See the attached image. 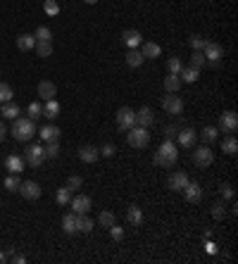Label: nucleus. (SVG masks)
<instances>
[{"instance_id":"obj_46","label":"nucleus","mask_w":238,"mask_h":264,"mask_svg":"<svg viewBox=\"0 0 238 264\" xmlns=\"http://www.w3.org/2000/svg\"><path fill=\"white\" fill-rule=\"evenodd\" d=\"M67 186H69V188H72V190H79L81 186H83V179H81V176H77V174H74V176H69V179H67Z\"/></svg>"},{"instance_id":"obj_8","label":"nucleus","mask_w":238,"mask_h":264,"mask_svg":"<svg viewBox=\"0 0 238 264\" xmlns=\"http://www.w3.org/2000/svg\"><path fill=\"white\" fill-rule=\"evenodd\" d=\"M219 131L224 133H236L238 129V114L236 112H224V114H219V126H217Z\"/></svg>"},{"instance_id":"obj_3","label":"nucleus","mask_w":238,"mask_h":264,"mask_svg":"<svg viewBox=\"0 0 238 264\" xmlns=\"http://www.w3.org/2000/svg\"><path fill=\"white\" fill-rule=\"evenodd\" d=\"M126 141H129L131 148L143 150V148H148V143H150V133H148V129H143V126H131V129L126 131Z\"/></svg>"},{"instance_id":"obj_13","label":"nucleus","mask_w":238,"mask_h":264,"mask_svg":"<svg viewBox=\"0 0 238 264\" xmlns=\"http://www.w3.org/2000/svg\"><path fill=\"white\" fill-rule=\"evenodd\" d=\"M24 167H27V162H24V157H19V155H7V157H5V169L10 174H22Z\"/></svg>"},{"instance_id":"obj_24","label":"nucleus","mask_w":238,"mask_h":264,"mask_svg":"<svg viewBox=\"0 0 238 264\" xmlns=\"http://www.w3.org/2000/svg\"><path fill=\"white\" fill-rule=\"evenodd\" d=\"M93 231V219L83 212V214H77V233H91Z\"/></svg>"},{"instance_id":"obj_17","label":"nucleus","mask_w":238,"mask_h":264,"mask_svg":"<svg viewBox=\"0 0 238 264\" xmlns=\"http://www.w3.org/2000/svg\"><path fill=\"white\" fill-rule=\"evenodd\" d=\"M100 157V150L93 146H81L79 148V159L81 162H86V164H93V162H98Z\"/></svg>"},{"instance_id":"obj_32","label":"nucleus","mask_w":238,"mask_h":264,"mask_svg":"<svg viewBox=\"0 0 238 264\" xmlns=\"http://www.w3.org/2000/svg\"><path fill=\"white\" fill-rule=\"evenodd\" d=\"M164 88H167V93H179V88H181L179 74H167L164 76Z\"/></svg>"},{"instance_id":"obj_14","label":"nucleus","mask_w":238,"mask_h":264,"mask_svg":"<svg viewBox=\"0 0 238 264\" xmlns=\"http://www.w3.org/2000/svg\"><path fill=\"white\" fill-rule=\"evenodd\" d=\"M121 40H124V45L131 50V48H138V45L143 43V36H141V31H136V29H126V31L121 34Z\"/></svg>"},{"instance_id":"obj_12","label":"nucleus","mask_w":238,"mask_h":264,"mask_svg":"<svg viewBox=\"0 0 238 264\" xmlns=\"http://www.w3.org/2000/svg\"><path fill=\"white\" fill-rule=\"evenodd\" d=\"M176 141H179L181 148H193L196 141H198V133L193 129H181V131H176Z\"/></svg>"},{"instance_id":"obj_28","label":"nucleus","mask_w":238,"mask_h":264,"mask_svg":"<svg viewBox=\"0 0 238 264\" xmlns=\"http://www.w3.org/2000/svg\"><path fill=\"white\" fill-rule=\"evenodd\" d=\"M62 231H65L67 236L77 233V214H65L62 217Z\"/></svg>"},{"instance_id":"obj_19","label":"nucleus","mask_w":238,"mask_h":264,"mask_svg":"<svg viewBox=\"0 0 238 264\" xmlns=\"http://www.w3.org/2000/svg\"><path fill=\"white\" fill-rule=\"evenodd\" d=\"M186 184H188V174L186 172H174L172 176H169V181H167L169 190H184Z\"/></svg>"},{"instance_id":"obj_20","label":"nucleus","mask_w":238,"mask_h":264,"mask_svg":"<svg viewBox=\"0 0 238 264\" xmlns=\"http://www.w3.org/2000/svg\"><path fill=\"white\" fill-rule=\"evenodd\" d=\"M60 133H62V131H60L55 124H45V126H40L39 136H40V141L50 143V141H57V138H60Z\"/></svg>"},{"instance_id":"obj_30","label":"nucleus","mask_w":238,"mask_h":264,"mask_svg":"<svg viewBox=\"0 0 238 264\" xmlns=\"http://www.w3.org/2000/svg\"><path fill=\"white\" fill-rule=\"evenodd\" d=\"M55 200H57V205H60V207H67V205L72 202V188H69V186L57 188V195H55Z\"/></svg>"},{"instance_id":"obj_11","label":"nucleus","mask_w":238,"mask_h":264,"mask_svg":"<svg viewBox=\"0 0 238 264\" xmlns=\"http://www.w3.org/2000/svg\"><path fill=\"white\" fill-rule=\"evenodd\" d=\"M184 195H186V202L198 205L200 200H202V188H200V184H196V181H188V184L184 186Z\"/></svg>"},{"instance_id":"obj_44","label":"nucleus","mask_w":238,"mask_h":264,"mask_svg":"<svg viewBox=\"0 0 238 264\" xmlns=\"http://www.w3.org/2000/svg\"><path fill=\"white\" fill-rule=\"evenodd\" d=\"M224 214H226V210H224V205H222V202H214V205H212V219L222 222V219H224Z\"/></svg>"},{"instance_id":"obj_52","label":"nucleus","mask_w":238,"mask_h":264,"mask_svg":"<svg viewBox=\"0 0 238 264\" xmlns=\"http://www.w3.org/2000/svg\"><path fill=\"white\" fill-rule=\"evenodd\" d=\"M5 138H7V129H5V124L0 121V143H2Z\"/></svg>"},{"instance_id":"obj_39","label":"nucleus","mask_w":238,"mask_h":264,"mask_svg":"<svg viewBox=\"0 0 238 264\" xmlns=\"http://www.w3.org/2000/svg\"><path fill=\"white\" fill-rule=\"evenodd\" d=\"M12 98H14L12 88H10L7 83H2V81H0V105H2V103H10Z\"/></svg>"},{"instance_id":"obj_54","label":"nucleus","mask_w":238,"mask_h":264,"mask_svg":"<svg viewBox=\"0 0 238 264\" xmlns=\"http://www.w3.org/2000/svg\"><path fill=\"white\" fill-rule=\"evenodd\" d=\"M2 262H7V257H5V252H0V264Z\"/></svg>"},{"instance_id":"obj_41","label":"nucleus","mask_w":238,"mask_h":264,"mask_svg":"<svg viewBox=\"0 0 238 264\" xmlns=\"http://www.w3.org/2000/svg\"><path fill=\"white\" fill-rule=\"evenodd\" d=\"M27 114H29V119L36 121L39 117H43V105H40V103H31V105L27 107Z\"/></svg>"},{"instance_id":"obj_50","label":"nucleus","mask_w":238,"mask_h":264,"mask_svg":"<svg viewBox=\"0 0 238 264\" xmlns=\"http://www.w3.org/2000/svg\"><path fill=\"white\" fill-rule=\"evenodd\" d=\"M176 131H179L176 126H167V129H164V138H167V141H172L174 136H176Z\"/></svg>"},{"instance_id":"obj_38","label":"nucleus","mask_w":238,"mask_h":264,"mask_svg":"<svg viewBox=\"0 0 238 264\" xmlns=\"http://www.w3.org/2000/svg\"><path fill=\"white\" fill-rule=\"evenodd\" d=\"M19 186H22V181H19V174H10V176L5 179V188H7L10 193H17V190H19Z\"/></svg>"},{"instance_id":"obj_51","label":"nucleus","mask_w":238,"mask_h":264,"mask_svg":"<svg viewBox=\"0 0 238 264\" xmlns=\"http://www.w3.org/2000/svg\"><path fill=\"white\" fill-rule=\"evenodd\" d=\"M10 262H17V264H27V257H24V255H17V252H14L12 257H10Z\"/></svg>"},{"instance_id":"obj_29","label":"nucleus","mask_w":238,"mask_h":264,"mask_svg":"<svg viewBox=\"0 0 238 264\" xmlns=\"http://www.w3.org/2000/svg\"><path fill=\"white\" fill-rule=\"evenodd\" d=\"M200 76V69H193V67H184L181 72H179V79L186 81V83H196Z\"/></svg>"},{"instance_id":"obj_26","label":"nucleus","mask_w":238,"mask_h":264,"mask_svg":"<svg viewBox=\"0 0 238 264\" xmlns=\"http://www.w3.org/2000/svg\"><path fill=\"white\" fill-rule=\"evenodd\" d=\"M43 117L48 119H57L60 117V103L57 100H45V105H43Z\"/></svg>"},{"instance_id":"obj_34","label":"nucleus","mask_w":238,"mask_h":264,"mask_svg":"<svg viewBox=\"0 0 238 264\" xmlns=\"http://www.w3.org/2000/svg\"><path fill=\"white\" fill-rule=\"evenodd\" d=\"M200 138H202L205 143H214V141L219 138V129H217V126H205L202 133H200Z\"/></svg>"},{"instance_id":"obj_1","label":"nucleus","mask_w":238,"mask_h":264,"mask_svg":"<svg viewBox=\"0 0 238 264\" xmlns=\"http://www.w3.org/2000/svg\"><path fill=\"white\" fill-rule=\"evenodd\" d=\"M14 124H12V136H14V141H19V143H29L34 136H36V121L34 119H29V117H17L12 119Z\"/></svg>"},{"instance_id":"obj_2","label":"nucleus","mask_w":238,"mask_h":264,"mask_svg":"<svg viewBox=\"0 0 238 264\" xmlns=\"http://www.w3.org/2000/svg\"><path fill=\"white\" fill-rule=\"evenodd\" d=\"M176 159H179V150L174 146L172 141H162V146L158 148V152H155V164L158 167H164V169H169L176 164Z\"/></svg>"},{"instance_id":"obj_53","label":"nucleus","mask_w":238,"mask_h":264,"mask_svg":"<svg viewBox=\"0 0 238 264\" xmlns=\"http://www.w3.org/2000/svg\"><path fill=\"white\" fill-rule=\"evenodd\" d=\"M205 248H207V252H210V255H217V245H214L212 240H207V245H205Z\"/></svg>"},{"instance_id":"obj_49","label":"nucleus","mask_w":238,"mask_h":264,"mask_svg":"<svg viewBox=\"0 0 238 264\" xmlns=\"http://www.w3.org/2000/svg\"><path fill=\"white\" fill-rule=\"evenodd\" d=\"M115 152H117V148L112 146V143H107V146L100 148V157H112Z\"/></svg>"},{"instance_id":"obj_7","label":"nucleus","mask_w":238,"mask_h":264,"mask_svg":"<svg viewBox=\"0 0 238 264\" xmlns=\"http://www.w3.org/2000/svg\"><path fill=\"white\" fill-rule=\"evenodd\" d=\"M24 162H27L29 167H40L43 162H45V152H43V146H29L24 150Z\"/></svg>"},{"instance_id":"obj_48","label":"nucleus","mask_w":238,"mask_h":264,"mask_svg":"<svg viewBox=\"0 0 238 264\" xmlns=\"http://www.w3.org/2000/svg\"><path fill=\"white\" fill-rule=\"evenodd\" d=\"M110 236H112V240H121V238H124V228H121V226H117V224H112L110 226Z\"/></svg>"},{"instance_id":"obj_25","label":"nucleus","mask_w":238,"mask_h":264,"mask_svg":"<svg viewBox=\"0 0 238 264\" xmlns=\"http://www.w3.org/2000/svg\"><path fill=\"white\" fill-rule=\"evenodd\" d=\"M146 62V57L141 55V50H136V48H131L129 53H126V65L131 67V69H138V67Z\"/></svg>"},{"instance_id":"obj_36","label":"nucleus","mask_w":238,"mask_h":264,"mask_svg":"<svg viewBox=\"0 0 238 264\" xmlns=\"http://www.w3.org/2000/svg\"><path fill=\"white\" fill-rule=\"evenodd\" d=\"M34 38L36 40H45V43H53V31L48 27H39L34 31Z\"/></svg>"},{"instance_id":"obj_21","label":"nucleus","mask_w":238,"mask_h":264,"mask_svg":"<svg viewBox=\"0 0 238 264\" xmlns=\"http://www.w3.org/2000/svg\"><path fill=\"white\" fill-rule=\"evenodd\" d=\"M141 55L146 57V60H158L159 55H162V48H159L158 43H141Z\"/></svg>"},{"instance_id":"obj_45","label":"nucleus","mask_w":238,"mask_h":264,"mask_svg":"<svg viewBox=\"0 0 238 264\" xmlns=\"http://www.w3.org/2000/svg\"><path fill=\"white\" fill-rule=\"evenodd\" d=\"M184 69V62L179 57H169V74H179Z\"/></svg>"},{"instance_id":"obj_22","label":"nucleus","mask_w":238,"mask_h":264,"mask_svg":"<svg viewBox=\"0 0 238 264\" xmlns=\"http://www.w3.org/2000/svg\"><path fill=\"white\" fill-rule=\"evenodd\" d=\"M126 222L131 226H141L143 224V210H141L138 205H129V210H126Z\"/></svg>"},{"instance_id":"obj_27","label":"nucleus","mask_w":238,"mask_h":264,"mask_svg":"<svg viewBox=\"0 0 238 264\" xmlns=\"http://www.w3.org/2000/svg\"><path fill=\"white\" fill-rule=\"evenodd\" d=\"M222 152H226V155H236L238 152V141L234 133H229L224 141H222Z\"/></svg>"},{"instance_id":"obj_40","label":"nucleus","mask_w":238,"mask_h":264,"mask_svg":"<svg viewBox=\"0 0 238 264\" xmlns=\"http://www.w3.org/2000/svg\"><path fill=\"white\" fill-rule=\"evenodd\" d=\"M43 12L48 14V17H57V14H60V5H57L55 0H45V2H43Z\"/></svg>"},{"instance_id":"obj_47","label":"nucleus","mask_w":238,"mask_h":264,"mask_svg":"<svg viewBox=\"0 0 238 264\" xmlns=\"http://www.w3.org/2000/svg\"><path fill=\"white\" fill-rule=\"evenodd\" d=\"M219 193H222L226 200H234V195H236V193H234V186H231V184H222V186H219Z\"/></svg>"},{"instance_id":"obj_6","label":"nucleus","mask_w":238,"mask_h":264,"mask_svg":"<svg viewBox=\"0 0 238 264\" xmlns=\"http://www.w3.org/2000/svg\"><path fill=\"white\" fill-rule=\"evenodd\" d=\"M193 162H196V167L200 169H207L212 162H214V152L210 150V146H200L193 150Z\"/></svg>"},{"instance_id":"obj_33","label":"nucleus","mask_w":238,"mask_h":264,"mask_svg":"<svg viewBox=\"0 0 238 264\" xmlns=\"http://www.w3.org/2000/svg\"><path fill=\"white\" fill-rule=\"evenodd\" d=\"M34 50H36V55H39V57H50V55H53V43H45V40H36Z\"/></svg>"},{"instance_id":"obj_55","label":"nucleus","mask_w":238,"mask_h":264,"mask_svg":"<svg viewBox=\"0 0 238 264\" xmlns=\"http://www.w3.org/2000/svg\"><path fill=\"white\" fill-rule=\"evenodd\" d=\"M83 2H88V5H95V2H98V0H83Z\"/></svg>"},{"instance_id":"obj_23","label":"nucleus","mask_w":238,"mask_h":264,"mask_svg":"<svg viewBox=\"0 0 238 264\" xmlns=\"http://www.w3.org/2000/svg\"><path fill=\"white\" fill-rule=\"evenodd\" d=\"M34 45H36V38H34V34H19V36H17V48H19L22 53H29V50H34Z\"/></svg>"},{"instance_id":"obj_5","label":"nucleus","mask_w":238,"mask_h":264,"mask_svg":"<svg viewBox=\"0 0 238 264\" xmlns=\"http://www.w3.org/2000/svg\"><path fill=\"white\" fill-rule=\"evenodd\" d=\"M117 126L119 131H129L131 126H136V112L131 107H119L117 110Z\"/></svg>"},{"instance_id":"obj_4","label":"nucleus","mask_w":238,"mask_h":264,"mask_svg":"<svg viewBox=\"0 0 238 264\" xmlns=\"http://www.w3.org/2000/svg\"><path fill=\"white\" fill-rule=\"evenodd\" d=\"M202 55H205V60H207L212 67H219L222 57H224V48H222L219 43H214V40H207L205 48H202Z\"/></svg>"},{"instance_id":"obj_42","label":"nucleus","mask_w":238,"mask_h":264,"mask_svg":"<svg viewBox=\"0 0 238 264\" xmlns=\"http://www.w3.org/2000/svg\"><path fill=\"white\" fill-rule=\"evenodd\" d=\"M202 65H205V55H202V50H193V55H191V67H193V69H200Z\"/></svg>"},{"instance_id":"obj_35","label":"nucleus","mask_w":238,"mask_h":264,"mask_svg":"<svg viewBox=\"0 0 238 264\" xmlns=\"http://www.w3.org/2000/svg\"><path fill=\"white\" fill-rule=\"evenodd\" d=\"M98 222H100V226L110 228L112 224H117V217H115L110 210H103V212H100V217H98Z\"/></svg>"},{"instance_id":"obj_18","label":"nucleus","mask_w":238,"mask_h":264,"mask_svg":"<svg viewBox=\"0 0 238 264\" xmlns=\"http://www.w3.org/2000/svg\"><path fill=\"white\" fill-rule=\"evenodd\" d=\"M39 95H40V100H53L55 95H57V86L48 79L40 81L39 83Z\"/></svg>"},{"instance_id":"obj_16","label":"nucleus","mask_w":238,"mask_h":264,"mask_svg":"<svg viewBox=\"0 0 238 264\" xmlns=\"http://www.w3.org/2000/svg\"><path fill=\"white\" fill-rule=\"evenodd\" d=\"M153 121H155V112H153L150 107H141V110L136 112V126H143V129H148Z\"/></svg>"},{"instance_id":"obj_43","label":"nucleus","mask_w":238,"mask_h":264,"mask_svg":"<svg viewBox=\"0 0 238 264\" xmlns=\"http://www.w3.org/2000/svg\"><path fill=\"white\" fill-rule=\"evenodd\" d=\"M188 40H191V48H193V50H202V48H205V43H207V38H202L200 34H193Z\"/></svg>"},{"instance_id":"obj_31","label":"nucleus","mask_w":238,"mask_h":264,"mask_svg":"<svg viewBox=\"0 0 238 264\" xmlns=\"http://www.w3.org/2000/svg\"><path fill=\"white\" fill-rule=\"evenodd\" d=\"M0 114L5 119H17L19 117V107L14 105L12 100H10V103H2V105H0Z\"/></svg>"},{"instance_id":"obj_10","label":"nucleus","mask_w":238,"mask_h":264,"mask_svg":"<svg viewBox=\"0 0 238 264\" xmlns=\"http://www.w3.org/2000/svg\"><path fill=\"white\" fill-rule=\"evenodd\" d=\"M162 107H164V112L167 114H181L184 112V100L179 98V95H164V100H162Z\"/></svg>"},{"instance_id":"obj_37","label":"nucleus","mask_w":238,"mask_h":264,"mask_svg":"<svg viewBox=\"0 0 238 264\" xmlns=\"http://www.w3.org/2000/svg\"><path fill=\"white\" fill-rule=\"evenodd\" d=\"M43 152H45V159H55L57 155H60V143H57V141H50V143H45Z\"/></svg>"},{"instance_id":"obj_15","label":"nucleus","mask_w":238,"mask_h":264,"mask_svg":"<svg viewBox=\"0 0 238 264\" xmlns=\"http://www.w3.org/2000/svg\"><path fill=\"white\" fill-rule=\"evenodd\" d=\"M72 210H74V214H83V212L91 210V198L88 195H83V193H79V195H74L72 198Z\"/></svg>"},{"instance_id":"obj_9","label":"nucleus","mask_w":238,"mask_h":264,"mask_svg":"<svg viewBox=\"0 0 238 264\" xmlns=\"http://www.w3.org/2000/svg\"><path fill=\"white\" fill-rule=\"evenodd\" d=\"M17 193H19L24 200H39L43 190H40V186L36 184V181H22V186H19Z\"/></svg>"}]
</instances>
